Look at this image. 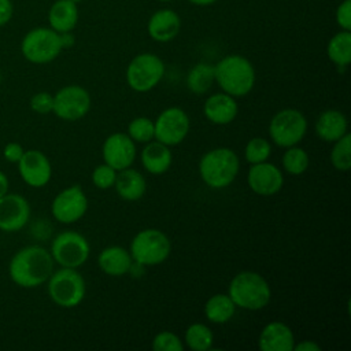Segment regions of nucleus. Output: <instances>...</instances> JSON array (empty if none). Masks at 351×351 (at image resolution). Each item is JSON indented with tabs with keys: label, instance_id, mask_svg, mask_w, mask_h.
Segmentation results:
<instances>
[{
	"label": "nucleus",
	"instance_id": "6e6552de",
	"mask_svg": "<svg viewBox=\"0 0 351 351\" xmlns=\"http://www.w3.org/2000/svg\"><path fill=\"white\" fill-rule=\"evenodd\" d=\"M307 128V119L300 110L282 108L271 117L267 132L274 145L288 148L298 145L304 138Z\"/></svg>",
	"mask_w": 351,
	"mask_h": 351
},
{
	"label": "nucleus",
	"instance_id": "a18cd8bd",
	"mask_svg": "<svg viewBox=\"0 0 351 351\" xmlns=\"http://www.w3.org/2000/svg\"><path fill=\"white\" fill-rule=\"evenodd\" d=\"M159 1H171V0H159Z\"/></svg>",
	"mask_w": 351,
	"mask_h": 351
},
{
	"label": "nucleus",
	"instance_id": "c756f323",
	"mask_svg": "<svg viewBox=\"0 0 351 351\" xmlns=\"http://www.w3.org/2000/svg\"><path fill=\"white\" fill-rule=\"evenodd\" d=\"M310 165L308 154L304 148L299 145H292L285 148V152L281 156V166L285 173L289 176H302Z\"/></svg>",
	"mask_w": 351,
	"mask_h": 351
},
{
	"label": "nucleus",
	"instance_id": "0eeeda50",
	"mask_svg": "<svg viewBox=\"0 0 351 351\" xmlns=\"http://www.w3.org/2000/svg\"><path fill=\"white\" fill-rule=\"evenodd\" d=\"M63 51L60 34L51 27H34L21 41L23 58L33 64H45L55 60Z\"/></svg>",
	"mask_w": 351,
	"mask_h": 351
},
{
	"label": "nucleus",
	"instance_id": "f8f14e48",
	"mask_svg": "<svg viewBox=\"0 0 351 351\" xmlns=\"http://www.w3.org/2000/svg\"><path fill=\"white\" fill-rule=\"evenodd\" d=\"M155 140L163 143L167 147L181 144L191 129V121L188 114L181 107L165 108L154 121Z\"/></svg>",
	"mask_w": 351,
	"mask_h": 351
},
{
	"label": "nucleus",
	"instance_id": "423d86ee",
	"mask_svg": "<svg viewBox=\"0 0 351 351\" xmlns=\"http://www.w3.org/2000/svg\"><path fill=\"white\" fill-rule=\"evenodd\" d=\"M133 262L149 267L163 263L171 252L169 236L156 228H147L137 232L129 245Z\"/></svg>",
	"mask_w": 351,
	"mask_h": 351
},
{
	"label": "nucleus",
	"instance_id": "f704fd0d",
	"mask_svg": "<svg viewBox=\"0 0 351 351\" xmlns=\"http://www.w3.org/2000/svg\"><path fill=\"white\" fill-rule=\"evenodd\" d=\"M117 170L112 169L111 166L103 163V165H99L93 169L92 171V176H90V180H92V184L97 188V189H101V191H106V189H110V188H114V184H115V178H117Z\"/></svg>",
	"mask_w": 351,
	"mask_h": 351
},
{
	"label": "nucleus",
	"instance_id": "412c9836",
	"mask_svg": "<svg viewBox=\"0 0 351 351\" xmlns=\"http://www.w3.org/2000/svg\"><path fill=\"white\" fill-rule=\"evenodd\" d=\"M140 160L147 173L160 176L170 169L173 163V154L170 147L154 138L144 144L140 152Z\"/></svg>",
	"mask_w": 351,
	"mask_h": 351
},
{
	"label": "nucleus",
	"instance_id": "4468645a",
	"mask_svg": "<svg viewBox=\"0 0 351 351\" xmlns=\"http://www.w3.org/2000/svg\"><path fill=\"white\" fill-rule=\"evenodd\" d=\"M32 208L27 199L21 193L7 192L0 197V230L15 233L22 230L30 221Z\"/></svg>",
	"mask_w": 351,
	"mask_h": 351
},
{
	"label": "nucleus",
	"instance_id": "393cba45",
	"mask_svg": "<svg viewBox=\"0 0 351 351\" xmlns=\"http://www.w3.org/2000/svg\"><path fill=\"white\" fill-rule=\"evenodd\" d=\"M78 22V8L71 0H56L48 11L49 27L58 33L73 32Z\"/></svg>",
	"mask_w": 351,
	"mask_h": 351
},
{
	"label": "nucleus",
	"instance_id": "c03bdc74",
	"mask_svg": "<svg viewBox=\"0 0 351 351\" xmlns=\"http://www.w3.org/2000/svg\"><path fill=\"white\" fill-rule=\"evenodd\" d=\"M71 1H73V3H75V4H78L81 0H71Z\"/></svg>",
	"mask_w": 351,
	"mask_h": 351
},
{
	"label": "nucleus",
	"instance_id": "4c0bfd02",
	"mask_svg": "<svg viewBox=\"0 0 351 351\" xmlns=\"http://www.w3.org/2000/svg\"><path fill=\"white\" fill-rule=\"evenodd\" d=\"M23 152H25V148H23L19 143H16V141H10V143L5 144L4 148H3V158H4L8 163L16 165V163L21 160Z\"/></svg>",
	"mask_w": 351,
	"mask_h": 351
},
{
	"label": "nucleus",
	"instance_id": "473e14b6",
	"mask_svg": "<svg viewBox=\"0 0 351 351\" xmlns=\"http://www.w3.org/2000/svg\"><path fill=\"white\" fill-rule=\"evenodd\" d=\"M271 154V141L263 137H252L244 147V158L250 165L266 162Z\"/></svg>",
	"mask_w": 351,
	"mask_h": 351
},
{
	"label": "nucleus",
	"instance_id": "7ed1b4c3",
	"mask_svg": "<svg viewBox=\"0 0 351 351\" xmlns=\"http://www.w3.org/2000/svg\"><path fill=\"white\" fill-rule=\"evenodd\" d=\"M202 181L211 189L228 188L240 171L239 155L228 148L218 147L202 155L197 165Z\"/></svg>",
	"mask_w": 351,
	"mask_h": 351
},
{
	"label": "nucleus",
	"instance_id": "58836bf2",
	"mask_svg": "<svg viewBox=\"0 0 351 351\" xmlns=\"http://www.w3.org/2000/svg\"><path fill=\"white\" fill-rule=\"evenodd\" d=\"M14 14V5L11 0H0V27L5 26Z\"/></svg>",
	"mask_w": 351,
	"mask_h": 351
},
{
	"label": "nucleus",
	"instance_id": "e433bc0d",
	"mask_svg": "<svg viewBox=\"0 0 351 351\" xmlns=\"http://www.w3.org/2000/svg\"><path fill=\"white\" fill-rule=\"evenodd\" d=\"M336 22L341 30H351V0H344L336 8Z\"/></svg>",
	"mask_w": 351,
	"mask_h": 351
},
{
	"label": "nucleus",
	"instance_id": "a19ab883",
	"mask_svg": "<svg viewBox=\"0 0 351 351\" xmlns=\"http://www.w3.org/2000/svg\"><path fill=\"white\" fill-rule=\"evenodd\" d=\"M60 34V41H62V47L63 49H67V48H71L75 43V38L73 36L71 32H66V33H59Z\"/></svg>",
	"mask_w": 351,
	"mask_h": 351
},
{
	"label": "nucleus",
	"instance_id": "a878e982",
	"mask_svg": "<svg viewBox=\"0 0 351 351\" xmlns=\"http://www.w3.org/2000/svg\"><path fill=\"white\" fill-rule=\"evenodd\" d=\"M236 308V304L228 293H215L206 300L203 311L208 322L221 325L229 322L233 318Z\"/></svg>",
	"mask_w": 351,
	"mask_h": 351
},
{
	"label": "nucleus",
	"instance_id": "cd10ccee",
	"mask_svg": "<svg viewBox=\"0 0 351 351\" xmlns=\"http://www.w3.org/2000/svg\"><path fill=\"white\" fill-rule=\"evenodd\" d=\"M328 58L339 69H346L351 62V32L340 30L328 43Z\"/></svg>",
	"mask_w": 351,
	"mask_h": 351
},
{
	"label": "nucleus",
	"instance_id": "6ab92c4d",
	"mask_svg": "<svg viewBox=\"0 0 351 351\" xmlns=\"http://www.w3.org/2000/svg\"><path fill=\"white\" fill-rule=\"evenodd\" d=\"M295 343L291 326L281 321L266 324L258 336V348L261 351H292Z\"/></svg>",
	"mask_w": 351,
	"mask_h": 351
},
{
	"label": "nucleus",
	"instance_id": "79ce46f5",
	"mask_svg": "<svg viewBox=\"0 0 351 351\" xmlns=\"http://www.w3.org/2000/svg\"><path fill=\"white\" fill-rule=\"evenodd\" d=\"M8 189H10V180L7 174L3 170H0V197L4 196L8 192Z\"/></svg>",
	"mask_w": 351,
	"mask_h": 351
},
{
	"label": "nucleus",
	"instance_id": "f257e3e1",
	"mask_svg": "<svg viewBox=\"0 0 351 351\" xmlns=\"http://www.w3.org/2000/svg\"><path fill=\"white\" fill-rule=\"evenodd\" d=\"M53 270L55 262L49 250L38 244L19 248L11 256L8 263V276L11 281L26 289L45 284Z\"/></svg>",
	"mask_w": 351,
	"mask_h": 351
},
{
	"label": "nucleus",
	"instance_id": "37998d69",
	"mask_svg": "<svg viewBox=\"0 0 351 351\" xmlns=\"http://www.w3.org/2000/svg\"><path fill=\"white\" fill-rule=\"evenodd\" d=\"M189 1L196 4V5H210V4L215 3L217 0H189Z\"/></svg>",
	"mask_w": 351,
	"mask_h": 351
},
{
	"label": "nucleus",
	"instance_id": "5701e85b",
	"mask_svg": "<svg viewBox=\"0 0 351 351\" xmlns=\"http://www.w3.org/2000/svg\"><path fill=\"white\" fill-rule=\"evenodd\" d=\"M100 270L110 277H122L129 273L133 259L129 250L121 245H108L97 256Z\"/></svg>",
	"mask_w": 351,
	"mask_h": 351
},
{
	"label": "nucleus",
	"instance_id": "9d476101",
	"mask_svg": "<svg viewBox=\"0 0 351 351\" xmlns=\"http://www.w3.org/2000/svg\"><path fill=\"white\" fill-rule=\"evenodd\" d=\"M49 252L60 267H81L89 258L90 245L88 239L77 230H63L51 241Z\"/></svg>",
	"mask_w": 351,
	"mask_h": 351
},
{
	"label": "nucleus",
	"instance_id": "b1692460",
	"mask_svg": "<svg viewBox=\"0 0 351 351\" xmlns=\"http://www.w3.org/2000/svg\"><path fill=\"white\" fill-rule=\"evenodd\" d=\"M117 195L125 202H137L140 200L147 191L145 177L136 169L126 167L117 173L114 184Z\"/></svg>",
	"mask_w": 351,
	"mask_h": 351
},
{
	"label": "nucleus",
	"instance_id": "9b49d317",
	"mask_svg": "<svg viewBox=\"0 0 351 351\" xmlns=\"http://www.w3.org/2000/svg\"><path fill=\"white\" fill-rule=\"evenodd\" d=\"M90 93L81 85L62 86L53 95L52 112L62 121L75 122L82 119L90 110Z\"/></svg>",
	"mask_w": 351,
	"mask_h": 351
},
{
	"label": "nucleus",
	"instance_id": "c9c22d12",
	"mask_svg": "<svg viewBox=\"0 0 351 351\" xmlns=\"http://www.w3.org/2000/svg\"><path fill=\"white\" fill-rule=\"evenodd\" d=\"M29 106L33 112L40 114V115H47L52 112L53 108V95L49 92H37L34 93L30 100Z\"/></svg>",
	"mask_w": 351,
	"mask_h": 351
},
{
	"label": "nucleus",
	"instance_id": "c85d7f7f",
	"mask_svg": "<svg viewBox=\"0 0 351 351\" xmlns=\"http://www.w3.org/2000/svg\"><path fill=\"white\" fill-rule=\"evenodd\" d=\"M182 341L192 351H208L214 344V333L208 325L193 322L186 328Z\"/></svg>",
	"mask_w": 351,
	"mask_h": 351
},
{
	"label": "nucleus",
	"instance_id": "1a4fd4ad",
	"mask_svg": "<svg viewBox=\"0 0 351 351\" xmlns=\"http://www.w3.org/2000/svg\"><path fill=\"white\" fill-rule=\"evenodd\" d=\"M165 75L163 60L151 52L136 55L128 64L125 78L129 88L137 93L152 90Z\"/></svg>",
	"mask_w": 351,
	"mask_h": 351
},
{
	"label": "nucleus",
	"instance_id": "a211bd4d",
	"mask_svg": "<svg viewBox=\"0 0 351 351\" xmlns=\"http://www.w3.org/2000/svg\"><path fill=\"white\" fill-rule=\"evenodd\" d=\"M203 114L208 122L218 126H225L236 119L239 114V103L236 97L221 90L210 95L204 100Z\"/></svg>",
	"mask_w": 351,
	"mask_h": 351
},
{
	"label": "nucleus",
	"instance_id": "aec40b11",
	"mask_svg": "<svg viewBox=\"0 0 351 351\" xmlns=\"http://www.w3.org/2000/svg\"><path fill=\"white\" fill-rule=\"evenodd\" d=\"M181 29L178 14L169 8L155 11L148 19L147 30L152 40L158 43H169L177 37Z\"/></svg>",
	"mask_w": 351,
	"mask_h": 351
},
{
	"label": "nucleus",
	"instance_id": "f03ea898",
	"mask_svg": "<svg viewBox=\"0 0 351 351\" xmlns=\"http://www.w3.org/2000/svg\"><path fill=\"white\" fill-rule=\"evenodd\" d=\"M215 82L222 92L233 96H247L255 86L256 74L252 63L237 53L223 56L214 64Z\"/></svg>",
	"mask_w": 351,
	"mask_h": 351
},
{
	"label": "nucleus",
	"instance_id": "72a5a7b5",
	"mask_svg": "<svg viewBox=\"0 0 351 351\" xmlns=\"http://www.w3.org/2000/svg\"><path fill=\"white\" fill-rule=\"evenodd\" d=\"M151 347L155 351H182L185 348V344L181 337L174 332L162 330L154 336Z\"/></svg>",
	"mask_w": 351,
	"mask_h": 351
},
{
	"label": "nucleus",
	"instance_id": "dca6fc26",
	"mask_svg": "<svg viewBox=\"0 0 351 351\" xmlns=\"http://www.w3.org/2000/svg\"><path fill=\"white\" fill-rule=\"evenodd\" d=\"M16 166L22 181L32 188H43L52 178L51 160L40 149H25Z\"/></svg>",
	"mask_w": 351,
	"mask_h": 351
},
{
	"label": "nucleus",
	"instance_id": "4be33fe9",
	"mask_svg": "<svg viewBox=\"0 0 351 351\" xmlns=\"http://www.w3.org/2000/svg\"><path fill=\"white\" fill-rule=\"evenodd\" d=\"M314 129L318 138L332 144L348 133V121L340 110L329 108L318 115Z\"/></svg>",
	"mask_w": 351,
	"mask_h": 351
},
{
	"label": "nucleus",
	"instance_id": "f3484780",
	"mask_svg": "<svg viewBox=\"0 0 351 351\" xmlns=\"http://www.w3.org/2000/svg\"><path fill=\"white\" fill-rule=\"evenodd\" d=\"M282 170L270 162L251 165L247 173L248 188L259 196H273L284 186Z\"/></svg>",
	"mask_w": 351,
	"mask_h": 351
},
{
	"label": "nucleus",
	"instance_id": "ea45409f",
	"mask_svg": "<svg viewBox=\"0 0 351 351\" xmlns=\"http://www.w3.org/2000/svg\"><path fill=\"white\" fill-rule=\"evenodd\" d=\"M293 350H298V351H319L321 346L318 343H315L314 340H302L299 343H295Z\"/></svg>",
	"mask_w": 351,
	"mask_h": 351
},
{
	"label": "nucleus",
	"instance_id": "2eb2a0df",
	"mask_svg": "<svg viewBox=\"0 0 351 351\" xmlns=\"http://www.w3.org/2000/svg\"><path fill=\"white\" fill-rule=\"evenodd\" d=\"M103 162L117 171L130 167L137 156L136 143L126 134L121 132L111 133L106 137L101 145Z\"/></svg>",
	"mask_w": 351,
	"mask_h": 351
},
{
	"label": "nucleus",
	"instance_id": "ddd939ff",
	"mask_svg": "<svg viewBox=\"0 0 351 351\" xmlns=\"http://www.w3.org/2000/svg\"><path fill=\"white\" fill-rule=\"evenodd\" d=\"M88 197L80 185H70L55 195L51 214L55 221L70 225L80 221L88 211Z\"/></svg>",
	"mask_w": 351,
	"mask_h": 351
},
{
	"label": "nucleus",
	"instance_id": "bb28decb",
	"mask_svg": "<svg viewBox=\"0 0 351 351\" xmlns=\"http://www.w3.org/2000/svg\"><path fill=\"white\" fill-rule=\"evenodd\" d=\"M215 82V74H214V64L199 62L193 64L185 78L186 88L195 93V95H204L207 93L213 84Z\"/></svg>",
	"mask_w": 351,
	"mask_h": 351
},
{
	"label": "nucleus",
	"instance_id": "7c9ffc66",
	"mask_svg": "<svg viewBox=\"0 0 351 351\" xmlns=\"http://www.w3.org/2000/svg\"><path fill=\"white\" fill-rule=\"evenodd\" d=\"M330 163L339 171H348L351 169V136L346 133L343 137L332 143Z\"/></svg>",
	"mask_w": 351,
	"mask_h": 351
},
{
	"label": "nucleus",
	"instance_id": "49530a36",
	"mask_svg": "<svg viewBox=\"0 0 351 351\" xmlns=\"http://www.w3.org/2000/svg\"><path fill=\"white\" fill-rule=\"evenodd\" d=\"M0 82H1V73H0Z\"/></svg>",
	"mask_w": 351,
	"mask_h": 351
},
{
	"label": "nucleus",
	"instance_id": "39448f33",
	"mask_svg": "<svg viewBox=\"0 0 351 351\" xmlns=\"http://www.w3.org/2000/svg\"><path fill=\"white\" fill-rule=\"evenodd\" d=\"M45 284L49 299L62 308L77 307L86 295V282L78 269L59 267Z\"/></svg>",
	"mask_w": 351,
	"mask_h": 351
},
{
	"label": "nucleus",
	"instance_id": "2f4dec72",
	"mask_svg": "<svg viewBox=\"0 0 351 351\" xmlns=\"http://www.w3.org/2000/svg\"><path fill=\"white\" fill-rule=\"evenodd\" d=\"M126 134L134 141V143H149L155 138V128L154 121L148 117H136L133 118L126 129Z\"/></svg>",
	"mask_w": 351,
	"mask_h": 351
},
{
	"label": "nucleus",
	"instance_id": "20e7f679",
	"mask_svg": "<svg viewBox=\"0 0 351 351\" xmlns=\"http://www.w3.org/2000/svg\"><path fill=\"white\" fill-rule=\"evenodd\" d=\"M236 307L258 311L265 308L271 299V288L267 280L252 270H243L233 276L226 292Z\"/></svg>",
	"mask_w": 351,
	"mask_h": 351
}]
</instances>
